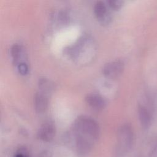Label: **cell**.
Here are the masks:
<instances>
[{
	"instance_id": "9c48e42d",
	"label": "cell",
	"mask_w": 157,
	"mask_h": 157,
	"mask_svg": "<svg viewBox=\"0 0 157 157\" xmlns=\"http://www.w3.org/2000/svg\"><path fill=\"white\" fill-rule=\"evenodd\" d=\"M39 86L40 91L42 93H44L47 95L53 90V83L47 78H40L39 82Z\"/></svg>"
},
{
	"instance_id": "52a82bcc",
	"label": "cell",
	"mask_w": 157,
	"mask_h": 157,
	"mask_svg": "<svg viewBox=\"0 0 157 157\" xmlns=\"http://www.w3.org/2000/svg\"><path fill=\"white\" fill-rule=\"evenodd\" d=\"M86 101L91 108L97 110L104 109L105 105V102L103 98L94 93L88 94L86 97Z\"/></svg>"
},
{
	"instance_id": "8992f818",
	"label": "cell",
	"mask_w": 157,
	"mask_h": 157,
	"mask_svg": "<svg viewBox=\"0 0 157 157\" xmlns=\"http://www.w3.org/2000/svg\"><path fill=\"white\" fill-rule=\"evenodd\" d=\"M48 107V95L40 91L37 92L34 97V108L37 113L44 112Z\"/></svg>"
},
{
	"instance_id": "3957f363",
	"label": "cell",
	"mask_w": 157,
	"mask_h": 157,
	"mask_svg": "<svg viewBox=\"0 0 157 157\" xmlns=\"http://www.w3.org/2000/svg\"><path fill=\"white\" fill-rule=\"evenodd\" d=\"M123 69V63L120 60H116L111 61L104 66L103 74L109 78H116L121 74Z\"/></svg>"
},
{
	"instance_id": "ba28073f",
	"label": "cell",
	"mask_w": 157,
	"mask_h": 157,
	"mask_svg": "<svg viewBox=\"0 0 157 157\" xmlns=\"http://www.w3.org/2000/svg\"><path fill=\"white\" fill-rule=\"evenodd\" d=\"M138 115L142 126L144 129L149 128L151 122V115L149 110L144 105L138 107Z\"/></svg>"
},
{
	"instance_id": "277c9868",
	"label": "cell",
	"mask_w": 157,
	"mask_h": 157,
	"mask_svg": "<svg viewBox=\"0 0 157 157\" xmlns=\"http://www.w3.org/2000/svg\"><path fill=\"white\" fill-rule=\"evenodd\" d=\"M56 132V129L54 123L52 121H48L40 127L37 132V137L40 140L45 142L52 140Z\"/></svg>"
},
{
	"instance_id": "30bf717a",
	"label": "cell",
	"mask_w": 157,
	"mask_h": 157,
	"mask_svg": "<svg viewBox=\"0 0 157 157\" xmlns=\"http://www.w3.org/2000/svg\"><path fill=\"white\" fill-rule=\"evenodd\" d=\"M22 53V48L21 46L18 44H15L12 47L11 49V54L13 58V59L16 61H18L19 58L20 57Z\"/></svg>"
},
{
	"instance_id": "8fae6325",
	"label": "cell",
	"mask_w": 157,
	"mask_h": 157,
	"mask_svg": "<svg viewBox=\"0 0 157 157\" xmlns=\"http://www.w3.org/2000/svg\"><path fill=\"white\" fill-rule=\"evenodd\" d=\"M123 2L120 0H110L108 1L109 6L110 8L114 10H118L121 8Z\"/></svg>"
},
{
	"instance_id": "6da1fadb",
	"label": "cell",
	"mask_w": 157,
	"mask_h": 157,
	"mask_svg": "<svg viewBox=\"0 0 157 157\" xmlns=\"http://www.w3.org/2000/svg\"><path fill=\"white\" fill-rule=\"evenodd\" d=\"M73 132L77 155L80 156L88 155L99 135L98 123L90 117L80 116L74 123Z\"/></svg>"
},
{
	"instance_id": "5b68a950",
	"label": "cell",
	"mask_w": 157,
	"mask_h": 157,
	"mask_svg": "<svg viewBox=\"0 0 157 157\" xmlns=\"http://www.w3.org/2000/svg\"><path fill=\"white\" fill-rule=\"evenodd\" d=\"M94 12L97 18L102 23H107L110 20V14L105 4L102 1L97 2L94 7Z\"/></svg>"
},
{
	"instance_id": "4fadbf2b",
	"label": "cell",
	"mask_w": 157,
	"mask_h": 157,
	"mask_svg": "<svg viewBox=\"0 0 157 157\" xmlns=\"http://www.w3.org/2000/svg\"><path fill=\"white\" fill-rule=\"evenodd\" d=\"M14 157H28L27 150L25 147H21L15 153Z\"/></svg>"
},
{
	"instance_id": "7c38bea8",
	"label": "cell",
	"mask_w": 157,
	"mask_h": 157,
	"mask_svg": "<svg viewBox=\"0 0 157 157\" xmlns=\"http://www.w3.org/2000/svg\"><path fill=\"white\" fill-rule=\"evenodd\" d=\"M18 71L21 75H26L28 72V67L25 63H20L18 65Z\"/></svg>"
},
{
	"instance_id": "7a4b0ae2",
	"label": "cell",
	"mask_w": 157,
	"mask_h": 157,
	"mask_svg": "<svg viewBox=\"0 0 157 157\" xmlns=\"http://www.w3.org/2000/svg\"><path fill=\"white\" fill-rule=\"evenodd\" d=\"M134 134L130 125L126 124L121 126L117 134V153L123 155L128 151L133 144Z\"/></svg>"
}]
</instances>
